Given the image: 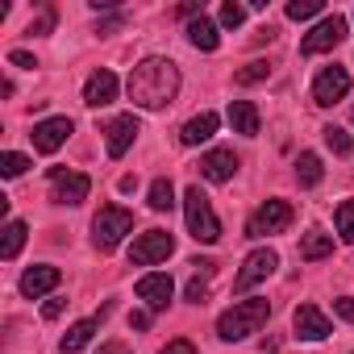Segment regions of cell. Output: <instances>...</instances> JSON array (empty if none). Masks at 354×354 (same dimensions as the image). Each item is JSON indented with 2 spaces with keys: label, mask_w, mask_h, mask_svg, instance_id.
<instances>
[{
  "label": "cell",
  "mask_w": 354,
  "mask_h": 354,
  "mask_svg": "<svg viewBox=\"0 0 354 354\" xmlns=\"http://www.w3.org/2000/svg\"><path fill=\"white\" fill-rule=\"evenodd\" d=\"M129 100L138 109H167L175 100V92H180V67H175L171 59H142L133 71H129V84H125Z\"/></svg>",
  "instance_id": "obj_1"
},
{
  "label": "cell",
  "mask_w": 354,
  "mask_h": 354,
  "mask_svg": "<svg viewBox=\"0 0 354 354\" xmlns=\"http://www.w3.org/2000/svg\"><path fill=\"white\" fill-rule=\"evenodd\" d=\"M267 317H271V304H267V300H238L234 308L221 313L217 337H221V342H242V337L259 333V329L267 325Z\"/></svg>",
  "instance_id": "obj_2"
},
{
  "label": "cell",
  "mask_w": 354,
  "mask_h": 354,
  "mask_svg": "<svg viewBox=\"0 0 354 354\" xmlns=\"http://www.w3.org/2000/svg\"><path fill=\"white\" fill-rule=\"evenodd\" d=\"M184 217H188V234H192L196 242L213 246V242L221 238V221H217V213H213L209 196L201 192V184H192V188L184 192Z\"/></svg>",
  "instance_id": "obj_3"
},
{
  "label": "cell",
  "mask_w": 354,
  "mask_h": 354,
  "mask_svg": "<svg viewBox=\"0 0 354 354\" xmlns=\"http://www.w3.org/2000/svg\"><path fill=\"white\" fill-rule=\"evenodd\" d=\"M133 230V213L129 209H121V205H104L96 217H92V242H96V250L100 254H109V250H117L121 246V238Z\"/></svg>",
  "instance_id": "obj_4"
},
{
  "label": "cell",
  "mask_w": 354,
  "mask_h": 354,
  "mask_svg": "<svg viewBox=\"0 0 354 354\" xmlns=\"http://www.w3.org/2000/svg\"><path fill=\"white\" fill-rule=\"evenodd\" d=\"M50 184H55V192H50L55 205H84L88 192H92L88 175L84 171H67V167H50Z\"/></svg>",
  "instance_id": "obj_5"
},
{
  "label": "cell",
  "mask_w": 354,
  "mask_h": 354,
  "mask_svg": "<svg viewBox=\"0 0 354 354\" xmlns=\"http://www.w3.org/2000/svg\"><path fill=\"white\" fill-rule=\"evenodd\" d=\"M292 205L288 201H267L250 221H246V238H267V234H283L292 225Z\"/></svg>",
  "instance_id": "obj_6"
},
{
  "label": "cell",
  "mask_w": 354,
  "mask_h": 354,
  "mask_svg": "<svg viewBox=\"0 0 354 354\" xmlns=\"http://www.w3.org/2000/svg\"><path fill=\"white\" fill-rule=\"evenodd\" d=\"M171 250H175V238H171L167 230H146V234L129 246V263H133V267H154V263L171 259Z\"/></svg>",
  "instance_id": "obj_7"
},
{
  "label": "cell",
  "mask_w": 354,
  "mask_h": 354,
  "mask_svg": "<svg viewBox=\"0 0 354 354\" xmlns=\"http://www.w3.org/2000/svg\"><path fill=\"white\" fill-rule=\"evenodd\" d=\"M275 267H279V254H275V250H267V246H263V250H250L246 263H242V271H238V279H234V292H250L254 283L271 279Z\"/></svg>",
  "instance_id": "obj_8"
},
{
  "label": "cell",
  "mask_w": 354,
  "mask_h": 354,
  "mask_svg": "<svg viewBox=\"0 0 354 354\" xmlns=\"http://www.w3.org/2000/svg\"><path fill=\"white\" fill-rule=\"evenodd\" d=\"M342 38H346V17H342V13H333V17H325L313 34H304L300 55H325V50H333Z\"/></svg>",
  "instance_id": "obj_9"
},
{
  "label": "cell",
  "mask_w": 354,
  "mask_h": 354,
  "mask_svg": "<svg viewBox=\"0 0 354 354\" xmlns=\"http://www.w3.org/2000/svg\"><path fill=\"white\" fill-rule=\"evenodd\" d=\"M346 92H350V71H346V67H325V71L317 75V84H313V100H317L321 109L337 104Z\"/></svg>",
  "instance_id": "obj_10"
},
{
  "label": "cell",
  "mask_w": 354,
  "mask_h": 354,
  "mask_svg": "<svg viewBox=\"0 0 354 354\" xmlns=\"http://www.w3.org/2000/svg\"><path fill=\"white\" fill-rule=\"evenodd\" d=\"M71 129H75L71 117H46V121H38L34 133H30V138H34V150H38V154H55V150L71 138Z\"/></svg>",
  "instance_id": "obj_11"
},
{
  "label": "cell",
  "mask_w": 354,
  "mask_h": 354,
  "mask_svg": "<svg viewBox=\"0 0 354 354\" xmlns=\"http://www.w3.org/2000/svg\"><path fill=\"white\" fill-rule=\"evenodd\" d=\"M142 133V125H138V117L133 113H125V117H113L109 125H104V146H109V158H121L129 146H133V138Z\"/></svg>",
  "instance_id": "obj_12"
},
{
  "label": "cell",
  "mask_w": 354,
  "mask_h": 354,
  "mask_svg": "<svg viewBox=\"0 0 354 354\" xmlns=\"http://www.w3.org/2000/svg\"><path fill=\"white\" fill-rule=\"evenodd\" d=\"M138 300H146V308L150 313H162L167 304H171V292H175V283H171V275H162V271H150V275H142L138 279Z\"/></svg>",
  "instance_id": "obj_13"
},
{
  "label": "cell",
  "mask_w": 354,
  "mask_h": 354,
  "mask_svg": "<svg viewBox=\"0 0 354 354\" xmlns=\"http://www.w3.org/2000/svg\"><path fill=\"white\" fill-rule=\"evenodd\" d=\"M292 329H296V337H304V342H325L333 329H329V317L317 308V304H300L296 313H292Z\"/></svg>",
  "instance_id": "obj_14"
},
{
  "label": "cell",
  "mask_w": 354,
  "mask_h": 354,
  "mask_svg": "<svg viewBox=\"0 0 354 354\" xmlns=\"http://www.w3.org/2000/svg\"><path fill=\"white\" fill-rule=\"evenodd\" d=\"M234 171H238V154L234 150H209L201 158V175H205L209 184H230Z\"/></svg>",
  "instance_id": "obj_15"
},
{
  "label": "cell",
  "mask_w": 354,
  "mask_h": 354,
  "mask_svg": "<svg viewBox=\"0 0 354 354\" xmlns=\"http://www.w3.org/2000/svg\"><path fill=\"white\" fill-rule=\"evenodd\" d=\"M117 88H121V84H117V75L100 67V71L84 84V104H88V109H104V104H113V100H117Z\"/></svg>",
  "instance_id": "obj_16"
},
{
  "label": "cell",
  "mask_w": 354,
  "mask_h": 354,
  "mask_svg": "<svg viewBox=\"0 0 354 354\" xmlns=\"http://www.w3.org/2000/svg\"><path fill=\"white\" fill-rule=\"evenodd\" d=\"M59 279H63L59 267H30V271L21 275V296H26V300H38V296H46L50 288H59Z\"/></svg>",
  "instance_id": "obj_17"
},
{
  "label": "cell",
  "mask_w": 354,
  "mask_h": 354,
  "mask_svg": "<svg viewBox=\"0 0 354 354\" xmlns=\"http://www.w3.org/2000/svg\"><path fill=\"white\" fill-rule=\"evenodd\" d=\"M230 125L242 138H259V109L250 100H230Z\"/></svg>",
  "instance_id": "obj_18"
},
{
  "label": "cell",
  "mask_w": 354,
  "mask_h": 354,
  "mask_svg": "<svg viewBox=\"0 0 354 354\" xmlns=\"http://www.w3.org/2000/svg\"><path fill=\"white\" fill-rule=\"evenodd\" d=\"M217 125H221L217 113H201V117H192V121L180 129V142H184V146H201V142H209V138L217 133Z\"/></svg>",
  "instance_id": "obj_19"
},
{
  "label": "cell",
  "mask_w": 354,
  "mask_h": 354,
  "mask_svg": "<svg viewBox=\"0 0 354 354\" xmlns=\"http://www.w3.org/2000/svg\"><path fill=\"white\" fill-rule=\"evenodd\" d=\"M192 267H196V275L188 279V300H192V304H205V300H209V279H213L217 263H213V259H192Z\"/></svg>",
  "instance_id": "obj_20"
},
{
  "label": "cell",
  "mask_w": 354,
  "mask_h": 354,
  "mask_svg": "<svg viewBox=\"0 0 354 354\" xmlns=\"http://www.w3.org/2000/svg\"><path fill=\"white\" fill-rule=\"evenodd\" d=\"M109 308H113V304H109ZM96 329H100V317L75 321V325H71V329L63 333V342H59V346H63V354H75V350H84V346L92 342V333H96Z\"/></svg>",
  "instance_id": "obj_21"
},
{
  "label": "cell",
  "mask_w": 354,
  "mask_h": 354,
  "mask_svg": "<svg viewBox=\"0 0 354 354\" xmlns=\"http://www.w3.org/2000/svg\"><path fill=\"white\" fill-rule=\"evenodd\" d=\"M188 42L196 50H217L221 46V34H217V26L209 17H196V21H188Z\"/></svg>",
  "instance_id": "obj_22"
},
{
  "label": "cell",
  "mask_w": 354,
  "mask_h": 354,
  "mask_svg": "<svg viewBox=\"0 0 354 354\" xmlns=\"http://www.w3.org/2000/svg\"><path fill=\"white\" fill-rule=\"evenodd\" d=\"M329 254H333V238H329V234L313 230V234H304V238H300V259L317 263V259H329Z\"/></svg>",
  "instance_id": "obj_23"
},
{
  "label": "cell",
  "mask_w": 354,
  "mask_h": 354,
  "mask_svg": "<svg viewBox=\"0 0 354 354\" xmlns=\"http://www.w3.org/2000/svg\"><path fill=\"white\" fill-rule=\"evenodd\" d=\"M321 175H325L321 158H317L313 150H304V154L296 158V180H300V188H317V184H321Z\"/></svg>",
  "instance_id": "obj_24"
},
{
  "label": "cell",
  "mask_w": 354,
  "mask_h": 354,
  "mask_svg": "<svg viewBox=\"0 0 354 354\" xmlns=\"http://www.w3.org/2000/svg\"><path fill=\"white\" fill-rule=\"evenodd\" d=\"M26 234H30L26 221H9V225H5V238H0V259L13 263V259L21 254V246H26Z\"/></svg>",
  "instance_id": "obj_25"
},
{
  "label": "cell",
  "mask_w": 354,
  "mask_h": 354,
  "mask_svg": "<svg viewBox=\"0 0 354 354\" xmlns=\"http://www.w3.org/2000/svg\"><path fill=\"white\" fill-rule=\"evenodd\" d=\"M146 205H150L154 213H171V209H175V188H171V180H154Z\"/></svg>",
  "instance_id": "obj_26"
},
{
  "label": "cell",
  "mask_w": 354,
  "mask_h": 354,
  "mask_svg": "<svg viewBox=\"0 0 354 354\" xmlns=\"http://www.w3.org/2000/svg\"><path fill=\"white\" fill-rule=\"evenodd\" d=\"M267 75H271V63H267V59H254V63H246V67L234 71V84H238V88H250V84H263Z\"/></svg>",
  "instance_id": "obj_27"
},
{
  "label": "cell",
  "mask_w": 354,
  "mask_h": 354,
  "mask_svg": "<svg viewBox=\"0 0 354 354\" xmlns=\"http://www.w3.org/2000/svg\"><path fill=\"white\" fill-rule=\"evenodd\" d=\"M333 221H337V238L354 246V201H342V205H337V217H333Z\"/></svg>",
  "instance_id": "obj_28"
},
{
  "label": "cell",
  "mask_w": 354,
  "mask_h": 354,
  "mask_svg": "<svg viewBox=\"0 0 354 354\" xmlns=\"http://www.w3.org/2000/svg\"><path fill=\"white\" fill-rule=\"evenodd\" d=\"M321 133H325V146H329L333 154H342V158H346V154L354 150V142H350V133H346V129H337V125H325Z\"/></svg>",
  "instance_id": "obj_29"
},
{
  "label": "cell",
  "mask_w": 354,
  "mask_h": 354,
  "mask_svg": "<svg viewBox=\"0 0 354 354\" xmlns=\"http://www.w3.org/2000/svg\"><path fill=\"white\" fill-rule=\"evenodd\" d=\"M26 167H30V158L17 154V150H9L5 158H0V175H5V180H17V175H26Z\"/></svg>",
  "instance_id": "obj_30"
},
{
  "label": "cell",
  "mask_w": 354,
  "mask_h": 354,
  "mask_svg": "<svg viewBox=\"0 0 354 354\" xmlns=\"http://www.w3.org/2000/svg\"><path fill=\"white\" fill-rule=\"evenodd\" d=\"M325 5H321V0H292V5H288V17L292 21H308V17H317Z\"/></svg>",
  "instance_id": "obj_31"
},
{
  "label": "cell",
  "mask_w": 354,
  "mask_h": 354,
  "mask_svg": "<svg viewBox=\"0 0 354 354\" xmlns=\"http://www.w3.org/2000/svg\"><path fill=\"white\" fill-rule=\"evenodd\" d=\"M242 21H246V9L234 5V0H225V5H221V26H225V30H238Z\"/></svg>",
  "instance_id": "obj_32"
},
{
  "label": "cell",
  "mask_w": 354,
  "mask_h": 354,
  "mask_svg": "<svg viewBox=\"0 0 354 354\" xmlns=\"http://www.w3.org/2000/svg\"><path fill=\"white\" fill-rule=\"evenodd\" d=\"M50 30H55V9L46 5V9H42L34 21H30V34H50Z\"/></svg>",
  "instance_id": "obj_33"
},
{
  "label": "cell",
  "mask_w": 354,
  "mask_h": 354,
  "mask_svg": "<svg viewBox=\"0 0 354 354\" xmlns=\"http://www.w3.org/2000/svg\"><path fill=\"white\" fill-rule=\"evenodd\" d=\"M9 63L21 67V71H34V67H38V59H34L30 50H9Z\"/></svg>",
  "instance_id": "obj_34"
},
{
  "label": "cell",
  "mask_w": 354,
  "mask_h": 354,
  "mask_svg": "<svg viewBox=\"0 0 354 354\" xmlns=\"http://www.w3.org/2000/svg\"><path fill=\"white\" fill-rule=\"evenodd\" d=\"M158 354H196V346H192L188 337H175V342H167Z\"/></svg>",
  "instance_id": "obj_35"
},
{
  "label": "cell",
  "mask_w": 354,
  "mask_h": 354,
  "mask_svg": "<svg viewBox=\"0 0 354 354\" xmlns=\"http://www.w3.org/2000/svg\"><path fill=\"white\" fill-rule=\"evenodd\" d=\"M63 308H67V300H63V296H55V300H46V304H42V317H46V321H55Z\"/></svg>",
  "instance_id": "obj_36"
},
{
  "label": "cell",
  "mask_w": 354,
  "mask_h": 354,
  "mask_svg": "<svg viewBox=\"0 0 354 354\" xmlns=\"http://www.w3.org/2000/svg\"><path fill=\"white\" fill-rule=\"evenodd\" d=\"M333 313H337L342 321H354V300H350V296H342V300H333Z\"/></svg>",
  "instance_id": "obj_37"
},
{
  "label": "cell",
  "mask_w": 354,
  "mask_h": 354,
  "mask_svg": "<svg viewBox=\"0 0 354 354\" xmlns=\"http://www.w3.org/2000/svg\"><path fill=\"white\" fill-rule=\"evenodd\" d=\"M117 26H125V13H117V17H104V21L96 26V34H113Z\"/></svg>",
  "instance_id": "obj_38"
},
{
  "label": "cell",
  "mask_w": 354,
  "mask_h": 354,
  "mask_svg": "<svg viewBox=\"0 0 354 354\" xmlns=\"http://www.w3.org/2000/svg\"><path fill=\"white\" fill-rule=\"evenodd\" d=\"M150 325V313H129V329H146Z\"/></svg>",
  "instance_id": "obj_39"
},
{
  "label": "cell",
  "mask_w": 354,
  "mask_h": 354,
  "mask_svg": "<svg viewBox=\"0 0 354 354\" xmlns=\"http://www.w3.org/2000/svg\"><path fill=\"white\" fill-rule=\"evenodd\" d=\"M100 354H129V346H121V342H109V346H100Z\"/></svg>",
  "instance_id": "obj_40"
}]
</instances>
